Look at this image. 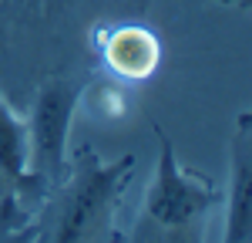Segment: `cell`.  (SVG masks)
Here are the masks:
<instances>
[{
	"instance_id": "1",
	"label": "cell",
	"mask_w": 252,
	"mask_h": 243,
	"mask_svg": "<svg viewBox=\"0 0 252 243\" xmlns=\"http://www.w3.org/2000/svg\"><path fill=\"white\" fill-rule=\"evenodd\" d=\"M135 156L104 162L84 145L71 162V179L47 226V243H111L121 193L131 179Z\"/></svg>"
},
{
	"instance_id": "2",
	"label": "cell",
	"mask_w": 252,
	"mask_h": 243,
	"mask_svg": "<svg viewBox=\"0 0 252 243\" xmlns=\"http://www.w3.org/2000/svg\"><path fill=\"white\" fill-rule=\"evenodd\" d=\"M81 88L74 81L54 78L40 88L31 122H24L27 132V176L31 179H58L67 162V132L78 108Z\"/></svg>"
},
{
	"instance_id": "3",
	"label": "cell",
	"mask_w": 252,
	"mask_h": 243,
	"mask_svg": "<svg viewBox=\"0 0 252 243\" xmlns=\"http://www.w3.org/2000/svg\"><path fill=\"white\" fill-rule=\"evenodd\" d=\"M155 135L161 142V152H158L155 182L145 196V206L158 226L175 230V226H185L189 220H195L198 213H205L215 200V189L209 179H198V176L182 169V162L175 156V145L161 125H155Z\"/></svg>"
},
{
	"instance_id": "4",
	"label": "cell",
	"mask_w": 252,
	"mask_h": 243,
	"mask_svg": "<svg viewBox=\"0 0 252 243\" xmlns=\"http://www.w3.org/2000/svg\"><path fill=\"white\" fill-rule=\"evenodd\" d=\"M222 243H252V119L242 112L229 139V200Z\"/></svg>"
},
{
	"instance_id": "5",
	"label": "cell",
	"mask_w": 252,
	"mask_h": 243,
	"mask_svg": "<svg viewBox=\"0 0 252 243\" xmlns=\"http://www.w3.org/2000/svg\"><path fill=\"white\" fill-rule=\"evenodd\" d=\"M101 54L118 78L141 81L155 75L158 61H161V44L145 27H115L101 44Z\"/></svg>"
},
{
	"instance_id": "6",
	"label": "cell",
	"mask_w": 252,
	"mask_h": 243,
	"mask_svg": "<svg viewBox=\"0 0 252 243\" xmlns=\"http://www.w3.org/2000/svg\"><path fill=\"white\" fill-rule=\"evenodd\" d=\"M0 176L17 186L34 182L27 176V132L24 122L7 108V101L0 98Z\"/></svg>"
}]
</instances>
